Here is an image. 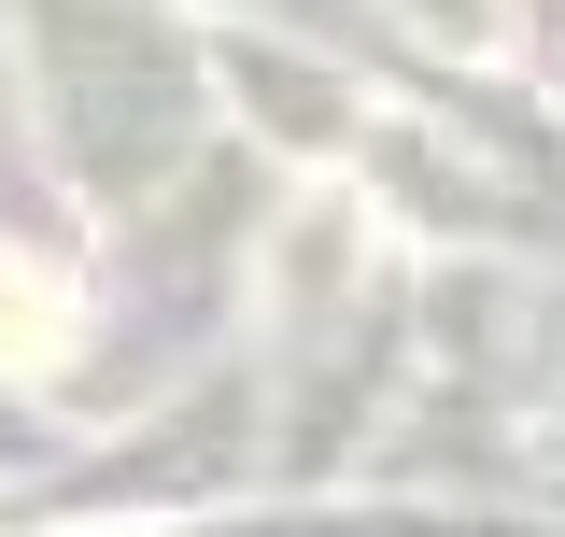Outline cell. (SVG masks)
<instances>
[{
	"label": "cell",
	"mask_w": 565,
	"mask_h": 537,
	"mask_svg": "<svg viewBox=\"0 0 565 537\" xmlns=\"http://www.w3.org/2000/svg\"><path fill=\"white\" fill-rule=\"evenodd\" d=\"M43 354H57V283L0 268V368H43Z\"/></svg>",
	"instance_id": "6da1fadb"
}]
</instances>
